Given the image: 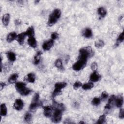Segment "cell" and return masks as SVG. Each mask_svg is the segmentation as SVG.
<instances>
[{
	"label": "cell",
	"instance_id": "6da1fadb",
	"mask_svg": "<svg viewBox=\"0 0 124 124\" xmlns=\"http://www.w3.org/2000/svg\"><path fill=\"white\" fill-rule=\"evenodd\" d=\"M53 107L54 112L51 116V120L53 123H59L62 119L63 112L65 110V106L62 104H59L54 100H53Z\"/></svg>",
	"mask_w": 124,
	"mask_h": 124
},
{
	"label": "cell",
	"instance_id": "7a4b0ae2",
	"mask_svg": "<svg viewBox=\"0 0 124 124\" xmlns=\"http://www.w3.org/2000/svg\"><path fill=\"white\" fill-rule=\"evenodd\" d=\"M93 55L92 49L91 46H86L80 49L79 51L78 59H83L86 61L88 60Z\"/></svg>",
	"mask_w": 124,
	"mask_h": 124
},
{
	"label": "cell",
	"instance_id": "3957f363",
	"mask_svg": "<svg viewBox=\"0 0 124 124\" xmlns=\"http://www.w3.org/2000/svg\"><path fill=\"white\" fill-rule=\"evenodd\" d=\"M61 12L60 9H56L53 11L52 13L49 15L47 22V25L49 26H51L55 24L58 19L60 17Z\"/></svg>",
	"mask_w": 124,
	"mask_h": 124
},
{
	"label": "cell",
	"instance_id": "277c9868",
	"mask_svg": "<svg viewBox=\"0 0 124 124\" xmlns=\"http://www.w3.org/2000/svg\"><path fill=\"white\" fill-rule=\"evenodd\" d=\"M87 61L78 59V61H77L72 66V68L74 70L76 71H78L83 68L87 64Z\"/></svg>",
	"mask_w": 124,
	"mask_h": 124
},
{
	"label": "cell",
	"instance_id": "5b68a950",
	"mask_svg": "<svg viewBox=\"0 0 124 124\" xmlns=\"http://www.w3.org/2000/svg\"><path fill=\"white\" fill-rule=\"evenodd\" d=\"M44 114L46 117H50L52 115V111L53 110V107L52 106H44Z\"/></svg>",
	"mask_w": 124,
	"mask_h": 124
},
{
	"label": "cell",
	"instance_id": "8992f818",
	"mask_svg": "<svg viewBox=\"0 0 124 124\" xmlns=\"http://www.w3.org/2000/svg\"><path fill=\"white\" fill-rule=\"evenodd\" d=\"M24 107V103L21 99H16L13 105V107L17 110H21Z\"/></svg>",
	"mask_w": 124,
	"mask_h": 124
},
{
	"label": "cell",
	"instance_id": "52a82bcc",
	"mask_svg": "<svg viewBox=\"0 0 124 124\" xmlns=\"http://www.w3.org/2000/svg\"><path fill=\"white\" fill-rule=\"evenodd\" d=\"M54 44V40L50 39L44 42L42 45V48L44 50H48L53 46Z\"/></svg>",
	"mask_w": 124,
	"mask_h": 124
},
{
	"label": "cell",
	"instance_id": "ba28073f",
	"mask_svg": "<svg viewBox=\"0 0 124 124\" xmlns=\"http://www.w3.org/2000/svg\"><path fill=\"white\" fill-rule=\"evenodd\" d=\"M101 79V76L97 71H93L90 76V80L92 82H97Z\"/></svg>",
	"mask_w": 124,
	"mask_h": 124
},
{
	"label": "cell",
	"instance_id": "9c48e42d",
	"mask_svg": "<svg viewBox=\"0 0 124 124\" xmlns=\"http://www.w3.org/2000/svg\"><path fill=\"white\" fill-rule=\"evenodd\" d=\"M17 35L15 32H11L7 34L6 37V41L8 43H11L14 40L16 39Z\"/></svg>",
	"mask_w": 124,
	"mask_h": 124
},
{
	"label": "cell",
	"instance_id": "30bf717a",
	"mask_svg": "<svg viewBox=\"0 0 124 124\" xmlns=\"http://www.w3.org/2000/svg\"><path fill=\"white\" fill-rule=\"evenodd\" d=\"M24 79L29 82L33 83L35 80V75L33 73H30L25 76Z\"/></svg>",
	"mask_w": 124,
	"mask_h": 124
},
{
	"label": "cell",
	"instance_id": "8fae6325",
	"mask_svg": "<svg viewBox=\"0 0 124 124\" xmlns=\"http://www.w3.org/2000/svg\"><path fill=\"white\" fill-rule=\"evenodd\" d=\"M16 90L19 93L26 88V85L24 82H17L16 83L15 85Z\"/></svg>",
	"mask_w": 124,
	"mask_h": 124
},
{
	"label": "cell",
	"instance_id": "7c38bea8",
	"mask_svg": "<svg viewBox=\"0 0 124 124\" xmlns=\"http://www.w3.org/2000/svg\"><path fill=\"white\" fill-rule=\"evenodd\" d=\"M28 45L32 48H35L37 46V41L34 36L29 37L28 39Z\"/></svg>",
	"mask_w": 124,
	"mask_h": 124
},
{
	"label": "cell",
	"instance_id": "4fadbf2b",
	"mask_svg": "<svg viewBox=\"0 0 124 124\" xmlns=\"http://www.w3.org/2000/svg\"><path fill=\"white\" fill-rule=\"evenodd\" d=\"M26 36H27V35H26L25 32L19 33V34L17 35V37L16 38L17 41L20 45L23 44L24 42Z\"/></svg>",
	"mask_w": 124,
	"mask_h": 124
},
{
	"label": "cell",
	"instance_id": "5bb4252c",
	"mask_svg": "<svg viewBox=\"0 0 124 124\" xmlns=\"http://www.w3.org/2000/svg\"><path fill=\"white\" fill-rule=\"evenodd\" d=\"M82 35L85 38H91L93 35V33L91 29L88 28L84 29L82 31Z\"/></svg>",
	"mask_w": 124,
	"mask_h": 124
},
{
	"label": "cell",
	"instance_id": "9a60e30c",
	"mask_svg": "<svg viewBox=\"0 0 124 124\" xmlns=\"http://www.w3.org/2000/svg\"><path fill=\"white\" fill-rule=\"evenodd\" d=\"M114 104L118 108H121L123 104V97L122 96H118V97H116Z\"/></svg>",
	"mask_w": 124,
	"mask_h": 124
},
{
	"label": "cell",
	"instance_id": "2e32d148",
	"mask_svg": "<svg viewBox=\"0 0 124 124\" xmlns=\"http://www.w3.org/2000/svg\"><path fill=\"white\" fill-rule=\"evenodd\" d=\"M6 56L7 57L8 59L11 62H13L16 60V55L14 52L9 51H7L6 52Z\"/></svg>",
	"mask_w": 124,
	"mask_h": 124
},
{
	"label": "cell",
	"instance_id": "e0dca14e",
	"mask_svg": "<svg viewBox=\"0 0 124 124\" xmlns=\"http://www.w3.org/2000/svg\"><path fill=\"white\" fill-rule=\"evenodd\" d=\"M41 105V103L39 101V102L32 101V102L30 105L29 109L31 111H34L37 109V107H38Z\"/></svg>",
	"mask_w": 124,
	"mask_h": 124
},
{
	"label": "cell",
	"instance_id": "ac0fdd59",
	"mask_svg": "<svg viewBox=\"0 0 124 124\" xmlns=\"http://www.w3.org/2000/svg\"><path fill=\"white\" fill-rule=\"evenodd\" d=\"M10 19V16L9 14H5L3 15L2 18V21L4 26H7L9 24Z\"/></svg>",
	"mask_w": 124,
	"mask_h": 124
},
{
	"label": "cell",
	"instance_id": "d6986e66",
	"mask_svg": "<svg viewBox=\"0 0 124 124\" xmlns=\"http://www.w3.org/2000/svg\"><path fill=\"white\" fill-rule=\"evenodd\" d=\"M42 54V53L41 51H38L36 53L35 55L34 56L33 61L34 64L37 65L39 63L40 60H41V56Z\"/></svg>",
	"mask_w": 124,
	"mask_h": 124
},
{
	"label": "cell",
	"instance_id": "ffe728a7",
	"mask_svg": "<svg viewBox=\"0 0 124 124\" xmlns=\"http://www.w3.org/2000/svg\"><path fill=\"white\" fill-rule=\"evenodd\" d=\"M18 77V75L17 73H14L11 75L8 79V81L10 83L13 84L16 82V80Z\"/></svg>",
	"mask_w": 124,
	"mask_h": 124
},
{
	"label": "cell",
	"instance_id": "44dd1931",
	"mask_svg": "<svg viewBox=\"0 0 124 124\" xmlns=\"http://www.w3.org/2000/svg\"><path fill=\"white\" fill-rule=\"evenodd\" d=\"M67 85V83L65 82H57L55 84V89L61 90L62 89L65 88Z\"/></svg>",
	"mask_w": 124,
	"mask_h": 124
},
{
	"label": "cell",
	"instance_id": "7402d4cb",
	"mask_svg": "<svg viewBox=\"0 0 124 124\" xmlns=\"http://www.w3.org/2000/svg\"><path fill=\"white\" fill-rule=\"evenodd\" d=\"M55 65L59 70H63L64 69L62 61L60 59H58L55 61Z\"/></svg>",
	"mask_w": 124,
	"mask_h": 124
},
{
	"label": "cell",
	"instance_id": "603a6c76",
	"mask_svg": "<svg viewBox=\"0 0 124 124\" xmlns=\"http://www.w3.org/2000/svg\"><path fill=\"white\" fill-rule=\"evenodd\" d=\"M98 14L101 17H104L107 14V11L103 7H100L97 9Z\"/></svg>",
	"mask_w": 124,
	"mask_h": 124
},
{
	"label": "cell",
	"instance_id": "cb8c5ba5",
	"mask_svg": "<svg viewBox=\"0 0 124 124\" xmlns=\"http://www.w3.org/2000/svg\"><path fill=\"white\" fill-rule=\"evenodd\" d=\"M25 33L27 35V36L29 37L31 36H34V28L32 26H31L29 27L26 31H25Z\"/></svg>",
	"mask_w": 124,
	"mask_h": 124
},
{
	"label": "cell",
	"instance_id": "d4e9b609",
	"mask_svg": "<svg viewBox=\"0 0 124 124\" xmlns=\"http://www.w3.org/2000/svg\"><path fill=\"white\" fill-rule=\"evenodd\" d=\"M7 108L5 104L3 103L0 105V115L1 116H6L7 114Z\"/></svg>",
	"mask_w": 124,
	"mask_h": 124
},
{
	"label": "cell",
	"instance_id": "484cf974",
	"mask_svg": "<svg viewBox=\"0 0 124 124\" xmlns=\"http://www.w3.org/2000/svg\"><path fill=\"white\" fill-rule=\"evenodd\" d=\"M82 88L84 90H88L92 89L93 87V82H88L82 85Z\"/></svg>",
	"mask_w": 124,
	"mask_h": 124
},
{
	"label": "cell",
	"instance_id": "4316f807",
	"mask_svg": "<svg viewBox=\"0 0 124 124\" xmlns=\"http://www.w3.org/2000/svg\"><path fill=\"white\" fill-rule=\"evenodd\" d=\"M104 45H105V44H104V41L102 40H100V39H99V40H97L94 43L95 46L97 48H102L104 46Z\"/></svg>",
	"mask_w": 124,
	"mask_h": 124
},
{
	"label": "cell",
	"instance_id": "83f0119b",
	"mask_svg": "<svg viewBox=\"0 0 124 124\" xmlns=\"http://www.w3.org/2000/svg\"><path fill=\"white\" fill-rule=\"evenodd\" d=\"M32 119V115L29 112H27L24 116V120L26 123H29Z\"/></svg>",
	"mask_w": 124,
	"mask_h": 124
},
{
	"label": "cell",
	"instance_id": "f1b7e54d",
	"mask_svg": "<svg viewBox=\"0 0 124 124\" xmlns=\"http://www.w3.org/2000/svg\"><path fill=\"white\" fill-rule=\"evenodd\" d=\"M31 92V90L28 88H26L25 89H24L23 91H22L19 93L23 96H26L28 95V94H29Z\"/></svg>",
	"mask_w": 124,
	"mask_h": 124
},
{
	"label": "cell",
	"instance_id": "f546056e",
	"mask_svg": "<svg viewBox=\"0 0 124 124\" xmlns=\"http://www.w3.org/2000/svg\"><path fill=\"white\" fill-rule=\"evenodd\" d=\"M105 122H106V115L105 114H103L99 117L98 120L96 122V124H102L105 123Z\"/></svg>",
	"mask_w": 124,
	"mask_h": 124
},
{
	"label": "cell",
	"instance_id": "4dcf8cb0",
	"mask_svg": "<svg viewBox=\"0 0 124 124\" xmlns=\"http://www.w3.org/2000/svg\"><path fill=\"white\" fill-rule=\"evenodd\" d=\"M101 100L98 97H94L92 100V104L93 106H98L100 103Z\"/></svg>",
	"mask_w": 124,
	"mask_h": 124
},
{
	"label": "cell",
	"instance_id": "1f68e13d",
	"mask_svg": "<svg viewBox=\"0 0 124 124\" xmlns=\"http://www.w3.org/2000/svg\"><path fill=\"white\" fill-rule=\"evenodd\" d=\"M112 106H111L110 105L108 104H107L105 106V107H104V112L105 113L108 114L109 113L111 110V108H112Z\"/></svg>",
	"mask_w": 124,
	"mask_h": 124
},
{
	"label": "cell",
	"instance_id": "d6a6232c",
	"mask_svg": "<svg viewBox=\"0 0 124 124\" xmlns=\"http://www.w3.org/2000/svg\"><path fill=\"white\" fill-rule=\"evenodd\" d=\"M61 93H62V91L61 90H59L55 89L53 91L52 93V97L53 98H54L56 96L60 95L61 94Z\"/></svg>",
	"mask_w": 124,
	"mask_h": 124
},
{
	"label": "cell",
	"instance_id": "836d02e7",
	"mask_svg": "<svg viewBox=\"0 0 124 124\" xmlns=\"http://www.w3.org/2000/svg\"><path fill=\"white\" fill-rule=\"evenodd\" d=\"M115 98H116V96L114 95H111L108 99V104L112 106V105L114 104Z\"/></svg>",
	"mask_w": 124,
	"mask_h": 124
},
{
	"label": "cell",
	"instance_id": "e575fe53",
	"mask_svg": "<svg viewBox=\"0 0 124 124\" xmlns=\"http://www.w3.org/2000/svg\"><path fill=\"white\" fill-rule=\"evenodd\" d=\"M124 41V31H123L122 33H121L118 38H117V43L119 44L122 42H123Z\"/></svg>",
	"mask_w": 124,
	"mask_h": 124
},
{
	"label": "cell",
	"instance_id": "d590c367",
	"mask_svg": "<svg viewBox=\"0 0 124 124\" xmlns=\"http://www.w3.org/2000/svg\"><path fill=\"white\" fill-rule=\"evenodd\" d=\"M82 86V83L79 81H76L73 84V88L74 89H77Z\"/></svg>",
	"mask_w": 124,
	"mask_h": 124
},
{
	"label": "cell",
	"instance_id": "8d00e7d4",
	"mask_svg": "<svg viewBox=\"0 0 124 124\" xmlns=\"http://www.w3.org/2000/svg\"><path fill=\"white\" fill-rule=\"evenodd\" d=\"M108 93L106 91H104L102 92V93L101 94V98L102 100H106L108 97Z\"/></svg>",
	"mask_w": 124,
	"mask_h": 124
},
{
	"label": "cell",
	"instance_id": "74e56055",
	"mask_svg": "<svg viewBox=\"0 0 124 124\" xmlns=\"http://www.w3.org/2000/svg\"><path fill=\"white\" fill-rule=\"evenodd\" d=\"M39 93H35L33 97V98H32V101H33V102H39Z\"/></svg>",
	"mask_w": 124,
	"mask_h": 124
},
{
	"label": "cell",
	"instance_id": "f35d334b",
	"mask_svg": "<svg viewBox=\"0 0 124 124\" xmlns=\"http://www.w3.org/2000/svg\"><path fill=\"white\" fill-rule=\"evenodd\" d=\"M91 69L93 70V71H96L97 69V64L95 62H93L91 65Z\"/></svg>",
	"mask_w": 124,
	"mask_h": 124
},
{
	"label": "cell",
	"instance_id": "ab89813d",
	"mask_svg": "<svg viewBox=\"0 0 124 124\" xmlns=\"http://www.w3.org/2000/svg\"><path fill=\"white\" fill-rule=\"evenodd\" d=\"M121 108L120 109V111L119 113V118H120L121 119H123L124 118V110L123 108Z\"/></svg>",
	"mask_w": 124,
	"mask_h": 124
},
{
	"label": "cell",
	"instance_id": "60d3db41",
	"mask_svg": "<svg viewBox=\"0 0 124 124\" xmlns=\"http://www.w3.org/2000/svg\"><path fill=\"white\" fill-rule=\"evenodd\" d=\"M58 37H59V34L56 32H54L52 33V34L51 35V39H52L53 40L57 39L58 38Z\"/></svg>",
	"mask_w": 124,
	"mask_h": 124
},
{
	"label": "cell",
	"instance_id": "b9f144b4",
	"mask_svg": "<svg viewBox=\"0 0 124 124\" xmlns=\"http://www.w3.org/2000/svg\"><path fill=\"white\" fill-rule=\"evenodd\" d=\"M15 25L16 26L19 25L21 24V21L19 19H16L15 21Z\"/></svg>",
	"mask_w": 124,
	"mask_h": 124
},
{
	"label": "cell",
	"instance_id": "7bdbcfd3",
	"mask_svg": "<svg viewBox=\"0 0 124 124\" xmlns=\"http://www.w3.org/2000/svg\"><path fill=\"white\" fill-rule=\"evenodd\" d=\"M6 86V84L4 82H0V90H2V89Z\"/></svg>",
	"mask_w": 124,
	"mask_h": 124
},
{
	"label": "cell",
	"instance_id": "ee69618b",
	"mask_svg": "<svg viewBox=\"0 0 124 124\" xmlns=\"http://www.w3.org/2000/svg\"><path fill=\"white\" fill-rule=\"evenodd\" d=\"M39 0H35L34 1V3H35V4H37L38 3H39Z\"/></svg>",
	"mask_w": 124,
	"mask_h": 124
},
{
	"label": "cell",
	"instance_id": "f6af8a7d",
	"mask_svg": "<svg viewBox=\"0 0 124 124\" xmlns=\"http://www.w3.org/2000/svg\"><path fill=\"white\" fill-rule=\"evenodd\" d=\"M84 122H81V121L80 122H79V124H84Z\"/></svg>",
	"mask_w": 124,
	"mask_h": 124
}]
</instances>
